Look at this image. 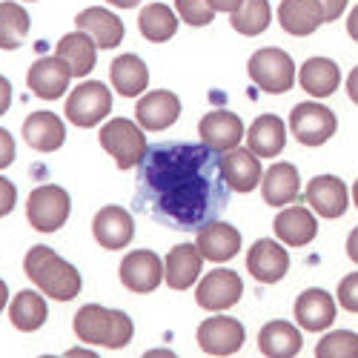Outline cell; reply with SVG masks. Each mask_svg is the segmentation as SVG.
Masks as SVG:
<instances>
[{
    "instance_id": "6da1fadb",
    "label": "cell",
    "mask_w": 358,
    "mask_h": 358,
    "mask_svg": "<svg viewBox=\"0 0 358 358\" xmlns=\"http://www.w3.org/2000/svg\"><path fill=\"white\" fill-rule=\"evenodd\" d=\"M135 203L155 221L198 232L229 203L221 155L203 143H155L138 164Z\"/></svg>"
},
{
    "instance_id": "7a4b0ae2",
    "label": "cell",
    "mask_w": 358,
    "mask_h": 358,
    "mask_svg": "<svg viewBox=\"0 0 358 358\" xmlns=\"http://www.w3.org/2000/svg\"><path fill=\"white\" fill-rule=\"evenodd\" d=\"M23 270L29 275V281L38 284V289L55 301H72V298L80 292L83 287V278L75 266L61 258L52 247H32L26 252V261H23Z\"/></svg>"
},
{
    "instance_id": "3957f363",
    "label": "cell",
    "mask_w": 358,
    "mask_h": 358,
    "mask_svg": "<svg viewBox=\"0 0 358 358\" xmlns=\"http://www.w3.org/2000/svg\"><path fill=\"white\" fill-rule=\"evenodd\" d=\"M75 336L83 344H101L121 350L132 341L135 324L124 310H106L101 304H86L75 313Z\"/></svg>"
},
{
    "instance_id": "277c9868",
    "label": "cell",
    "mask_w": 358,
    "mask_h": 358,
    "mask_svg": "<svg viewBox=\"0 0 358 358\" xmlns=\"http://www.w3.org/2000/svg\"><path fill=\"white\" fill-rule=\"evenodd\" d=\"M98 141L115 158L117 169L138 166L143 161V155H146V149H149L143 129L135 121H129V117H112V121H106L101 135H98Z\"/></svg>"
},
{
    "instance_id": "5b68a950",
    "label": "cell",
    "mask_w": 358,
    "mask_h": 358,
    "mask_svg": "<svg viewBox=\"0 0 358 358\" xmlns=\"http://www.w3.org/2000/svg\"><path fill=\"white\" fill-rule=\"evenodd\" d=\"M247 72H250L252 83L258 89H264V92H270V95H284V92H289L292 83H295V64H292V57L284 49H278V46L258 49L250 57Z\"/></svg>"
},
{
    "instance_id": "8992f818",
    "label": "cell",
    "mask_w": 358,
    "mask_h": 358,
    "mask_svg": "<svg viewBox=\"0 0 358 358\" xmlns=\"http://www.w3.org/2000/svg\"><path fill=\"white\" fill-rule=\"evenodd\" d=\"M72 213V198L64 187L57 184H43L38 189H32L26 201V215L38 232H57Z\"/></svg>"
},
{
    "instance_id": "52a82bcc",
    "label": "cell",
    "mask_w": 358,
    "mask_h": 358,
    "mask_svg": "<svg viewBox=\"0 0 358 358\" xmlns=\"http://www.w3.org/2000/svg\"><path fill=\"white\" fill-rule=\"evenodd\" d=\"M109 112H112V92L101 80H83L66 98V117L80 129L98 127Z\"/></svg>"
},
{
    "instance_id": "ba28073f",
    "label": "cell",
    "mask_w": 358,
    "mask_h": 358,
    "mask_svg": "<svg viewBox=\"0 0 358 358\" xmlns=\"http://www.w3.org/2000/svg\"><path fill=\"white\" fill-rule=\"evenodd\" d=\"M289 129L298 143L321 146L336 135L338 121H336V112L327 109L324 103L304 101V103H295V109L289 112Z\"/></svg>"
},
{
    "instance_id": "9c48e42d",
    "label": "cell",
    "mask_w": 358,
    "mask_h": 358,
    "mask_svg": "<svg viewBox=\"0 0 358 358\" xmlns=\"http://www.w3.org/2000/svg\"><path fill=\"white\" fill-rule=\"evenodd\" d=\"M244 295V281L235 270H213L206 273L195 289V301L201 310H210V313H221L229 310L241 301Z\"/></svg>"
},
{
    "instance_id": "30bf717a",
    "label": "cell",
    "mask_w": 358,
    "mask_h": 358,
    "mask_svg": "<svg viewBox=\"0 0 358 358\" xmlns=\"http://www.w3.org/2000/svg\"><path fill=\"white\" fill-rule=\"evenodd\" d=\"M247 330L238 318H227V315H215V318H206L198 327V347L206 355H232L244 347Z\"/></svg>"
},
{
    "instance_id": "8fae6325",
    "label": "cell",
    "mask_w": 358,
    "mask_h": 358,
    "mask_svg": "<svg viewBox=\"0 0 358 358\" xmlns=\"http://www.w3.org/2000/svg\"><path fill=\"white\" fill-rule=\"evenodd\" d=\"M198 135L201 143L215 149L218 155L229 152V149L241 146L244 138V121L229 109H215V112H206L198 124Z\"/></svg>"
},
{
    "instance_id": "7c38bea8",
    "label": "cell",
    "mask_w": 358,
    "mask_h": 358,
    "mask_svg": "<svg viewBox=\"0 0 358 358\" xmlns=\"http://www.w3.org/2000/svg\"><path fill=\"white\" fill-rule=\"evenodd\" d=\"M164 281V261L152 250H135L121 261V284L129 292L146 295Z\"/></svg>"
},
{
    "instance_id": "4fadbf2b",
    "label": "cell",
    "mask_w": 358,
    "mask_h": 358,
    "mask_svg": "<svg viewBox=\"0 0 358 358\" xmlns=\"http://www.w3.org/2000/svg\"><path fill=\"white\" fill-rule=\"evenodd\" d=\"M135 117H138V127L141 129L164 132V129H169L178 121V117H181V101H178L175 92L155 89V92H146V95L138 98Z\"/></svg>"
},
{
    "instance_id": "5bb4252c",
    "label": "cell",
    "mask_w": 358,
    "mask_h": 358,
    "mask_svg": "<svg viewBox=\"0 0 358 358\" xmlns=\"http://www.w3.org/2000/svg\"><path fill=\"white\" fill-rule=\"evenodd\" d=\"M304 201L321 218H341L350 206V192L338 175H318L307 184Z\"/></svg>"
},
{
    "instance_id": "9a60e30c",
    "label": "cell",
    "mask_w": 358,
    "mask_h": 358,
    "mask_svg": "<svg viewBox=\"0 0 358 358\" xmlns=\"http://www.w3.org/2000/svg\"><path fill=\"white\" fill-rule=\"evenodd\" d=\"M69 80H72V69L57 55L55 57H38V61L29 66V75H26L29 89L43 101L61 98L69 89Z\"/></svg>"
},
{
    "instance_id": "2e32d148",
    "label": "cell",
    "mask_w": 358,
    "mask_h": 358,
    "mask_svg": "<svg viewBox=\"0 0 358 358\" xmlns=\"http://www.w3.org/2000/svg\"><path fill=\"white\" fill-rule=\"evenodd\" d=\"M247 270L261 284H278L289 273V252L270 238H261L247 252Z\"/></svg>"
},
{
    "instance_id": "e0dca14e",
    "label": "cell",
    "mask_w": 358,
    "mask_h": 358,
    "mask_svg": "<svg viewBox=\"0 0 358 358\" xmlns=\"http://www.w3.org/2000/svg\"><path fill=\"white\" fill-rule=\"evenodd\" d=\"M92 235L103 250H124L135 238V221L124 206H103L92 221Z\"/></svg>"
},
{
    "instance_id": "ac0fdd59",
    "label": "cell",
    "mask_w": 358,
    "mask_h": 358,
    "mask_svg": "<svg viewBox=\"0 0 358 358\" xmlns=\"http://www.w3.org/2000/svg\"><path fill=\"white\" fill-rule=\"evenodd\" d=\"M198 252L203 255V261H232L241 250V232L227 221H210L206 227L198 229V241H195Z\"/></svg>"
},
{
    "instance_id": "d6986e66",
    "label": "cell",
    "mask_w": 358,
    "mask_h": 358,
    "mask_svg": "<svg viewBox=\"0 0 358 358\" xmlns=\"http://www.w3.org/2000/svg\"><path fill=\"white\" fill-rule=\"evenodd\" d=\"M295 321L310 333H321L336 321V298L327 289H304L295 301Z\"/></svg>"
},
{
    "instance_id": "ffe728a7",
    "label": "cell",
    "mask_w": 358,
    "mask_h": 358,
    "mask_svg": "<svg viewBox=\"0 0 358 358\" xmlns=\"http://www.w3.org/2000/svg\"><path fill=\"white\" fill-rule=\"evenodd\" d=\"M221 166H224V178L229 189L235 192H252L255 187H261V178H264V169H261V161L255 152L244 146H235L229 152L221 155Z\"/></svg>"
},
{
    "instance_id": "44dd1931",
    "label": "cell",
    "mask_w": 358,
    "mask_h": 358,
    "mask_svg": "<svg viewBox=\"0 0 358 358\" xmlns=\"http://www.w3.org/2000/svg\"><path fill=\"white\" fill-rule=\"evenodd\" d=\"M203 273V255L195 244H178L164 258V281L172 289H189Z\"/></svg>"
},
{
    "instance_id": "7402d4cb",
    "label": "cell",
    "mask_w": 358,
    "mask_h": 358,
    "mask_svg": "<svg viewBox=\"0 0 358 358\" xmlns=\"http://www.w3.org/2000/svg\"><path fill=\"white\" fill-rule=\"evenodd\" d=\"M75 26L98 43V49H115L124 41V23L103 6H89L75 17Z\"/></svg>"
},
{
    "instance_id": "603a6c76",
    "label": "cell",
    "mask_w": 358,
    "mask_h": 358,
    "mask_svg": "<svg viewBox=\"0 0 358 358\" xmlns=\"http://www.w3.org/2000/svg\"><path fill=\"white\" fill-rule=\"evenodd\" d=\"M273 229L278 235V241L287 247H307L313 238L318 235V221L313 210L307 206H287L273 221Z\"/></svg>"
},
{
    "instance_id": "cb8c5ba5",
    "label": "cell",
    "mask_w": 358,
    "mask_h": 358,
    "mask_svg": "<svg viewBox=\"0 0 358 358\" xmlns=\"http://www.w3.org/2000/svg\"><path fill=\"white\" fill-rule=\"evenodd\" d=\"M247 143L258 158H278L287 146V124L278 115H258L247 129Z\"/></svg>"
},
{
    "instance_id": "d4e9b609",
    "label": "cell",
    "mask_w": 358,
    "mask_h": 358,
    "mask_svg": "<svg viewBox=\"0 0 358 358\" xmlns=\"http://www.w3.org/2000/svg\"><path fill=\"white\" fill-rule=\"evenodd\" d=\"M23 138L38 152H55L66 141V127L55 112H32L23 121Z\"/></svg>"
},
{
    "instance_id": "484cf974",
    "label": "cell",
    "mask_w": 358,
    "mask_h": 358,
    "mask_svg": "<svg viewBox=\"0 0 358 358\" xmlns=\"http://www.w3.org/2000/svg\"><path fill=\"white\" fill-rule=\"evenodd\" d=\"M298 192H301V178H298V169L287 161H278L266 169V175L261 178V195L270 206H287L298 201Z\"/></svg>"
},
{
    "instance_id": "4316f807",
    "label": "cell",
    "mask_w": 358,
    "mask_h": 358,
    "mask_svg": "<svg viewBox=\"0 0 358 358\" xmlns=\"http://www.w3.org/2000/svg\"><path fill=\"white\" fill-rule=\"evenodd\" d=\"M109 80L112 89L124 98H141L143 89L149 86V69L138 55H117L109 66Z\"/></svg>"
},
{
    "instance_id": "83f0119b",
    "label": "cell",
    "mask_w": 358,
    "mask_h": 358,
    "mask_svg": "<svg viewBox=\"0 0 358 358\" xmlns=\"http://www.w3.org/2000/svg\"><path fill=\"white\" fill-rule=\"evenodd\" d=\"M301 347L304 338L298 333V327H292L289 321H270L258 333V350L266 358H295Z\"/></svg>"
},
{
    "instance_id": "f1b7e54d",
    "label": "cell",
    "mask_w": 358,
    "mask_h": 358,
    "mask_svg": "<svg viewBox=\"0 0 358 358\" xmlns=\"http://www.w3.org/2000/svg\"><path fill=\"white\" fill-rule=\"evenodd\" d=\"M55 55L61 57V61L69 64L72 78H86L89 72L95 69V61H98V43L89 38L86 32L75 29V32H69V35L61 38V43H57Z\"/></svg>"
},
{
    "instance_id": "f546056e",
    "label": "cell",
    "mask_w": 358,
    "mask_h": 358,
    "mask_svg": "<svg viewBox=\"0 0 358 358\" xmlns=\"http://www.w3.org/2000/svg\"><path fill=\"white\" fill-rule=\"evenodd\" d=\"M298 83L313 98H330L341 83V69L330 57H310L298 72Z\"/></svg>"
},
{
    "instance_id": "4dcf8cb0",
    "label": "cell",
    "mask_w": 358,
    "mask_h": 358,
    "mask_svg": "<svg viewBox=\"0 0 358 358\" xmlns=\"http://www.w3.org/2000/svg\"><path fill=\"white\" fill-rule=\"evenodd\" d=\"M278 20L284 26V32L295 38H307L324 23V12L315 0H281Z\"/></svg>"
},
{
    "instance_id": "1f68e13d",
    "label": "cell",
    "mask_w": 358,
    "mask_h": 358,
    "mask_svg": "<svg viewBox=\"0 0 358 358\" xmlns=\"http://www.w3.org/2000/svg\"><path fill=\"white\" fill-rule=\"evenodd\" d=\"M46 315H49V307L43 301V295H38L35 289H23L15 295V301L9 307V321L15 330L20 333H35L46 324Z\"/></svg>"
},
{
    "instance_id": "d6a6232c",
    "label": "cell",
    "mask_w": 358,
    "mask_h": 358,
    "mask_svg": "<svg viewBox=\"0 0 358 358\" xmlns=\"http://www.w3.org/2000/svg\"><path fill=\"white\" fill-rule=\"evenodd\" d=\"M138 26H141V35L146 41L166 43L178 32V17L166 3H149V6H143L141 17H138Z\"/></svg>"
},
{
    "instance_id": "836d02e7",
    "label": "cell",
    "mask_w": 358,
    "mask_h": 358,
    "mask_svg": "<svg viewBox=\"0 0 358 358\" xmlns=\"http://www.w3.org/2000/svg\"><path fill=\"white\" fill-rule=\"evenodd\" d=\"M29 26H32L29 12L15 0H3L0 3V49H17L29 35Z\"/></svg>"
},
{
    "instance_id": "e575fe53",
    "label": "cell",
    "mask_w": 358,
    "mask_h": 358,
    "mask_svg": "<svg viewBox=\"0 0 358 358\" xmlns=\"http://www.w3.org/2000/svg\"><path fill=\"white\" fill-rule=\"evenodd\" d=\"M270 23H273L270 0H244V3L232 12V29L247 35V38L261 35Z\"/></svg>"
},
{
    "instance_id": "d590c367",
    "label": "cell",
    "mask_w": 358,
    "mask_h": 358,
    "mask_svg": "<svg viewBox=\"0 0 358 358\" xmlns=\"http://www.w3.org/2000/svg\"><path fill=\"white\" fill-rule=\"evenodd\" d=\"M315 358H358V333L352 330L327 333L315 347Z\"/></svg>"
},
{
    "instance_id": "8d00e7d4",
    "label": "cell",
    "mask_w": 358,
    "mask_h": 358,
    "mask_svg": "<svg viewBox=\"0 0 358 358\" xmlns=\"http://www.w3.org/2000/svg\"><path fill=\"white\" fill-rule=\"evenodd\" d=\"M175 12L189 26H206L215 17V9L210 6V0H175Z\"/></svg>"
},
{
    "instance_id": "74e56055",
    "label": "cell",
    "mask_w": 358,
    "mask_h": 358,
    "mask_svg": "<svg viewBox=\"0 0 358 358\" xmlns=\"http://www.w3.org/2000/svg\"><path fill=\"white\" fill-rule=\"evenodd\" d=\"M338 304H341L347 313H358V273L347 275V278L338 284Z\"/></svg>"
},
{
    "instance_id": "f35d334b",
    "label": "cell",
    "mask_w": 358,
    "mask_h": 358,
    "mask_svg": "<svg viewBox=\"0 0 358 358\" xmlns=\"http://www.w3.org/2000/svg\"><path fill=\"white\" fill-rule=\"evenodd\" d=\"M15 203H17V189H15V184L9 181V178L0 175V218H6V215L15 210Z\"/></svg>"
},
{
    "instance_id": "ab89813d",
    "label": "cell",
    "mask_w": 358,
    "mask_h": 358,
    "mask_svg": "<svg viewBox=\"0 0 358 358\" xmlns=\"http://www.w3.org/2000/svg\"><path fill=\"white\" fill-rule=\"evenodd\" d=\"M15 155H17V146H15V138L0 127V169H6L15 164Z\"/></svg>"
},
{
    "instance_id": "60d3db41",
    "label": "cell",
    "mask_w": 358,
    "mask_h": 358,
    "mask_svg": "<svg viewBox=\"0 0 358 358\" xmlns=\"http://www.w3.org/2000/svg\"><path fill=\"white\" fill-rule=\"evenodd\" d=\"M315 3L324 12V23L327 20H338L344 15V9H347V0H315Z\"/></svg>"
},
{
    "instance_id": "b9f144b4",
    "label": "cell",
    "mask_w": 358,
    "mask_h": 358,
    "mask_svg": "<svg viewBox=\"0 0 358 358\" xmlns=\"http://www.w3.org/2000/svg\"><path fill=\"white\" fill-rule=\"evenodd\" d=\"M9 106H12V83L9 78L0 75V115H6Z\"/></svg>"
},
{
    "instance_id": "7bdbcfd3",
    "label": "cell",
    "mask_w": 358,
    "mask_h": 358,
    "mask_svg": "<svg viewBox=\"0 0 358 358\" xmlns=\"http://www.w3.org/2000/svg\"><path fill=\"white\" fill-rule=\"evenodd\" d=\"M241 3H244V0H210V6H213L215 12H229V15H232L238 6H241Z\"/></svg>"
},
{
    "instance_id": "ee69618b",
    "label": "cell",
    "mask_w": 358,
    "mask_h": 358,
    "mask_svg": "<svg viewBox=\"0 0 358 358\" xmlns=\"http://www.w3.org/2000/svg\"><path fill=\"white\" fill-rule=\"evenodd\" d=\"M347 255H350V258L358 264V227H355V229L347 235Z\"/></svg>"
},
{
    "instance_id": "f6af8a7d",
    "label": "cell",
    "mask_w": 358,
    "mask_h": 358,
    "mask_svg": "<svg viewBox=\"0 0 358 358\" xmlns=\"http://www.w3.org/2000/svg\"><path fill=\"white\" fill-rule=\"evenodd\" d=\"M347 92H350V101L352 103H358V66L350 72V78H347Z\"/></svg>"
},
{
    "instance_id": "bcb514c9",
    "label": "cell",
    "mask_w": 358,
    "mask_h": 358,
    "mask_svg": "<svg viewBox=\"0 0 358 358\" xmlns=\"http://www.w3.org/2000/svg\"><path fill=\"white\" fill-rule=\"evenodd\" d=\"M347 32H350V38L358 43V6L350 12V17H347Z\"/></svg>"
},
{
    "instance_id": "7dc6e473",
    "label": "cell",
    "mask_w": 358,
    "mask_h": 358,
    "mask_svg": "<svg viewBox=\"0 0 358 358\" xmlns=\"http://www.w3.org/2000/svg\"><path fill=\"white\" fill-rule=\"evenodd\" d=\"M64 358H101V355L92 352V350H86V347H72V350H66Z\"/></svg>"
},
{
    "instance_id": "c3c4849f",
    "label": "cell",
    "mask_w": 358,
    "mask_h": 358,
    "mask_svg": "<svg viewBox=\"0 0 358 358\" xmlns=\"http://www.w3.org/2000/svg\"><path fill=\"white\" fill-rule=\"evenodd\" d=\"M141 358H178V355L169 347H155V350H146Z\"/></svg>"
},
{
    "instance_id": "681fc988",
    "label": "cell",
    "mask_w": 358,
    "mask_h": 358,
    "mask_svg": "<svg viewBox=\"0 0 358 358\" xmlns=\"http://www.w3.org/2000/svg\"><path fill=\"white\" fill-rule=\"evenodd\" d=\"M6 304H9V287H6L3 278H0V313L6 310Z\"/></svg>"
},
{
    "instance_id": "f907efd6",
    "label": "cell",
    "mask_w": 358,
    "mask_h": 358,
    "mask_svg": "<svg viewBox=\"0 0 358 358\" xmlns=\"http://www.w3.org/2000/svg\"><path fill=\"white\" fill-rule=\"evenodd\" d=\"M106 3H112V6H117V9H132V6L141 3V0H106Z\"/></svg>"
},
{
    "instance_id": "816d5d0a",
    "label": "cell",
    "mask_w": 358,
    "mask_h": 358,
    "mask_svg": "<svg viewBox=\"0 0 358 358\" xmlns=\"http://www.w3.org/2000/svg\"><path fill=\"white\" fill-rule=\"evenodd\" d=\"M352 201H355V206H358V181L352 184Z\"/></svg>"
},
{
    "instance_id": "f5cc1de1",
    "label": "cell",
    "mask_w": 358,
    "mask_h": 358,
    "mask_svg": "<svg viewBox=\"0 0 358 358\" xmlns=\"http://www.w3.org/2000/svg\"><path fill=\"white\" fill-rule=\"evenodd\" d=\"M38 358H61V355H38Z\"/></svg>"
}]
</instances>
